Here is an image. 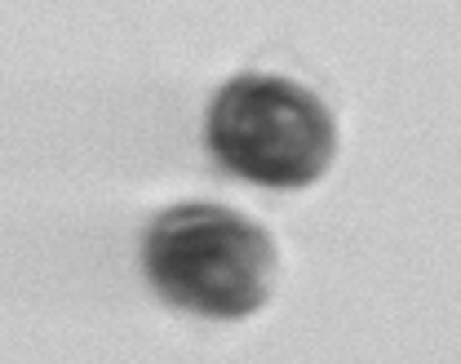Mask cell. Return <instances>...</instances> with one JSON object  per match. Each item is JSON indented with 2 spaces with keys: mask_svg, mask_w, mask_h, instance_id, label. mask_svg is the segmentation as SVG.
<instances>
[{
  "mask_svg": "<svg viewBox=\"0 0 461 364\" xmlns=\"http://www.w3.org/2000/svg\"><path fill=\"white\" fill-rule=\"evenodd\" d=\"M142 267L160 298L200 315H253L271 298L276 244L244 214L222 205H177L142 241Z\"/></svg>",
  "mask_w": 461,
  "mask_h": 364,
  "instance_id": "obj_2",
  "label": "cell"
},
{
  "mask_svg": "<svg viewBox=\"0 0 461 364\" xmlns=\"http://www.w3.org/2000/svg\"><path fill=\"white\" fill-rule=\"evenodd\" d=\"M204 142L235 178L297 191L329 174L338 156V124L311 89L285 76L244 71L213 94Z\"/></svg>",
  "mask_w": 461,
  "mask_h": 364,
  "instance_id": "obj_1",
  "label": "cell"
}]
</instances>
